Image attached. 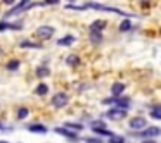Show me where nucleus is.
Here are the masks:
<instances>
[{"label": "nucleus", "mask_w": 161, "mask_h": 143, "mask_svg": "<svg viewBox=\"0 0 161 143\" xmlns=\"http://www.w3.org/2000/svg\"><path fill=\"white\" fill-rule=\"evenodd\" d=\"M2 2H4V4H7V5H12V4H14V0H2Z\"/></svg>", "instance_id": "29"}, {"label": "nucleus", "mask_w": 161, "mask_h": 143, "mask_svg": "<svg viewBox=\"0 0 161 143\" xmlns=\"http://www.w3.org/2000/svg\"><path fill=\"white\" fill-rule=\"evenodd\" d=\"M106 117L111 119V121H119V119H125L126 117V110L125 109H118V107H113L106 112Z\"/></svg>", "instance_id": "6"}, {"label": "nucleus", "mask_w": 161, "mask_h": 143, "mask_svg": "<svg viewBox=\"0 0 161 143\" xmlns=\"http://www.w3.org/2000/svg\"><path fill=\"white\" fill-rule=\"evenodd\" d=\"M128 29H132V23L126 19V21L121 23V26H119V31H128Z\"/></svg>", "instance_id": "25"}, {"label": "nucleus", "mask_w": 161, "mask_h": 143, "mask_svg": "<svg viewBox=\"0 0 161 143\" xmlns=\"http://www.w3.org/2000/svg\"><path fill=\"white\" fill-rule=\"evenodd\" d=\"M128 124H130V128H132V129H146L147 128V119H144V117H133Z\"/></svg>", "instance_id": "8"}, {"label": "nucleus", "mask_w": 161, "mask_h": 143, "mask_svg": "<svg viewBox=\"0 0 161 143\" xmlns=\"http://www.w3.org/2000/svg\"><path fill=\"white\" fill-rule=\"evenodd\" d=\"M83 9H95V11H101V12H114V14H121V16H125V18H130V16H132V14H128V12L119 11V9H116V7H108V5H101V4H95V2H87V4L83 5Z\"/></svg>", "instance_id": "1"}, {"label": "nucleus", "mask_w": 161, "mask_h": 143, "mask_svg": "<svg viewBox=\"0 0 161 143\" xmlns=\"http://www.w3.org/2000/svg\"><path fill=\"white\" fill-rule=\"evenodd\" d=\"M28 131L38 133V135H45V133H47V128H45L43 124H30V126H28Z\"/></svg>", "instance_id": "13"}, {"label": "nucleus", "mask_w": 161, "mask_h": 143, "mask_svg": "<svg viewBox=\"0 0 161 143\" xmlns=\"http://www.w3.org/2000/svg\"><path fill=\"white\" fill-rule=\"evenodd\" d=\"M35 93H36V95H40V97H43V95H47V93H49V86H47L45 83H40L38 86H36Z\"/></svg>", "instance_id": "20"}, {"label": "nucleus", "mask_w": 161, "mask_h": 143, "mask_svg": "<svg viewBox=\"0 0 161 143\" xmlns=\"http://www.w3.org/2000/svg\"><path fill=\"white\" fill-rule=\"evenodd\" d=\"M151 117L161 121V107H153L151 109Z\"/></svg>", "instance_id": "22"}, {"label": "nucleus", "mask_w": 161, "mask_h": 143, "mask_svg": "<svg viewBox=\"0 0 161 143\" xmlns=\"http://www.w3.org/2000/svg\"><path fill=\"white\" fill-rule=\"evenodd\" d=\"M0 129H4V126H2V122H0Z\"/></svg>", "instance_id": "33"}, {"label": "nucleus", "mask_w": 161, "mask_h": 143, "mask_svg": "<svg viewBox=\"0 0 161 143\" xmlns=\"http://www.w3.org/2000/svg\"><path fill=\"white\" fill-rule=\"evenodd\" d=\"M50 2H52V4H57V2H59V0H50Z\"/></svg>", "instance_id": "31"}, {"label": "nucleus", "mask_w": 161, "mask_h": 143, "mask_svg": "<svg viewBox=\"0 0 161 143\" xmlns=\"http://www.w3.org/2000/svg\"><path fill=\"white\" fill-rule=\"evenodd\" d=\"M68 102H69V97H68V93H64V91H59V93H56L52 97V105L56 109H63L68 105Z\"/></svg>", "instance_id": "5"}, {"label": "nucleus", "mask_w": 161, "mask_h": 143, "mask_svg": "<svg viewBox=\"0 0 161 143\" xmlns=\"http://www.w3.org/2000/svg\"><path fill=\"white\" fill-rule=\"evenodd\" d=\"M102 104L104 105L113 104L114 107H118V109H125V110H128L130 98H126V97H113V98H106V100H102Z\"/></svg>", "instance_id": "2"}, {"label": "nucleus", "mask_w": 161, "mask_h": 143, "mask_svg": "<svg viewBox=\"0 0 161 143\" xmlns=\"http://www.w3.org/2000/svg\"><path fill=\"white\" fill-rule=\"evenodd\" d=\"M0 143H9V141H4V140H0Z\"/></svg>", "instance_id": "32"}, {"label": "nucleus", "mask_w": 161, "mask_h": 143, "mask_svg": "<svg viewBox=\"0 0 161 143\" xmlns=\"http://www.w3.org/2000/svg\"><path fill=\"white\" fill-rule=\"evenodd\" d=\"M36 5H38V4H31V0H21V2L12 9V11H9L7 14H5V18L16 16V14H19V12H23V11H28V9H31V7H36Z\"/></svg>", "instance_id": "4"}, {"label": "nucleus", "mask_w": 161, "mask_h": 143, "mask_svg": "<svg viewBox=\"0 0 161 143\" xmlns=\"http://www.w3.org/2000/svg\"><path fill=\"white\" fill-rule=\"evenodd\" d=\"M123 91H125V84H123V83H114V84L111 86V93H113V97H121Z\"/></svg>", "instance_id": "10"}, {"label": "nucleus", "mask_w": 161, "mask_h": 143, "mask_svg": "<svg viewBox=\"0 0 161 143\" xmlns=\"http://www.w3.org/2000/svg\"><path fill=\"white\" fill-rule=\"evenodd\" d=\"M75 42H76V38H75L73 35H66L64 38H61L59 42H57V45H61V47H69V45H73Z\"/></svg>", "instance_id": "12"}, {"label": "nucleus", "mask_w": 161, "mask_h": 143, "mask_svg": "<svg viewBox=\"0 0 161 143\" xmlns=\"http://www.w3.org/2000/svg\"><path fill=\"white\" fill-rule=\"evenodd\" d=\"M19 66H21V64H19V60H16V59H14V60H9L5 67H7L9 71H18V69H19Z\"/></svg>", "instance_id": "21"}, {"label": "nucleus", "mask_w": 161, "mask_h": 143, "mask_svg": "<svg viewBox=\"0 0 161 143\" xmlns=\"http://www.w3.org/2000/svg\"><path fill=\"white\" fill-rule=\"evenodd\" d=\"M23 28V24L21 23H14V24H12V23H0V31H5V29H21Z\"/></svg>", "instance_id": "11"}, {"label": "nucleus", "mask_w": 161, "mask_h": 143, "mask_svg": "<svg viewBox=\"0 0 161 143\" xmlns=\"http://www.w3.org/2000/svg\"><path fill=\"white\" fill-rule=\"evenodd\" d=\"M66 64H68V66H71V67H76V66H80V57H78L76 54H71V55H68V59H66Z\"/></svg>", "instance_id": "15"}, {"label": "nucleus", "mask_w": 161, "mask_h": 143, "mask_svg": "<svg viewBox=\"0 0 161 143\" xmlns=\"http://www.w3.org/2000/svg\"><path fill=\"white\" fill-rule=\"evenodd\" d=\"M26 117H28V109H26V107H21V109L18 110V119H26Z\"/></svg>", "instance_id": "24"}, {"label": "nucleus", "mask_w": 161, "mask_h": 143, "mask_svg": "<svg viewBox=\"0 0 161 143\" xmlns=\"http://www.w3.org/2000/svg\"><path fill=\"white\" fill-rule=\"evenodd\" d=\"M64 128L66 129H69V131H81V129H83V124H80V122H64Z\"/></svg>", "instance_id": "16"}, {"label": "nucleus", "mask_w": 161, "mask_h": 143, "mask_svg": "<svg viewBox=\"0 0 161 143\" xmlns=\"http://www.w3.org/2000/svg\"><path fill=\"white\" fill-rule=\"evenodd\" d=\"M85 143H104V141H102L101 138H87Z\"/></svg>", "instance_id": "28"}, {"label": "nucleus", "mask_w": 161, "mask_h": 143, "mask_svg": "<svg viewBox=\"0 0 161 143\" xmlns=\"http://www.w3.org/2000/svg\"><path fill=\"white\" fill-rule=\"evenodd\" d=\"M90 126H92V129H97V128H106V122H104V121H94Z\"/></svg>", "instance_id": "27"}, {"label": "nucleus", "mask_w": 161, "mask_h": 143, "mask_svg": "<svg viewBox=\"0 0 161 143\" xmlns=\"http://www.w3.org/2000/svg\"><path fill=\"white\" fill-rule=\"evenodd\" d=\"M90 42L95 43V45L102 43V31H94V29H90Z\"/></svg>", "instance_id": "14"}, {"label": "nucleus", "mask_w": 161, "mask_h": 143, "mask_svg": "<svg viewBox=\"0 0 161 143\" xmlns=\"http://www.w3.org/2000/svg\"><path fill=\"white\" fill-rule=\"evenodd\" d=\"M36 36H38L40 40H49L50 36L54 35V28L52 26H40V28H36Z\"/></svg>", "instance_id": "7"}, {"label": "nucleus", "mask_w": 161, "mask_h": 143, "mask_svg": "<svg viewBox=\"0 0 161 143\" xmlns=\"http://www.w3.org/2000/svg\"><path fill=\"white\" fill-rule=\"evenodd\" d=\"M94 133L95 135H101V136H106V138H113L114 136V133L108 128H97V129H94Z\"/></svg>", "instance_id": "17"}, {"label": "nucleus", "mask_w": 161, "mask_h": 143, "mask_svg": "<svg viewBox=\"0 0 161 143\" xmlns=\"http://www.w3.org/2000/svg\"><path fill=\"white\" fill-rule=\"evenodd\" d=\"M56 133H57V135H61V136H66V138H69L71 141H76V140H78V135H76V133L69 131V129H66V128H56Z\"/></svg>", "instance_id": "9"}, {"label": "nucleus", "mask_w": 161, "mask_h": 143, "mask_svg": "<svg viewBox=\"0 0 161 143\" xmlns=\"http://www.w3.org/2000/svg\"><path fill=\"white\" fill-rule=\"evenodd\" d=\"M142 143H156V141H154V140H144Z\"/></svg>", "instance_id": "30"}, {"label": "nucleus", "mask_w": 161, "mask_h": 143, "mask_svg": "<svg viewBox=\"0 0 161 143\" xmlns=\"http://www.w3.org/2000/svg\"><path fill=\"white\" fill-rule=\"evenodd\" d=\"M161 135V128H158V126H147L144 131L137 133V138H144V140H154L156 136Z\"/></svg>", "instance_id": "3"}, {"label": "nucleus", "mask_w": 161, "mask_h": 143, "mask_svg": "<svg viewBox=\"0 0 161 143\" xmlns=\"http://www.w3.org/2000/svg\"><path fill=\"white\" fill-rule=\"evenodd\" d=\"M109 143H125V138H123V136L114 135L113 138H109Z\"/></svg>", "instance_id": "26"}, {"label": "nucleus", "mask_w": 161, "mask_h": 143, "mask_svg": "<svg viewBox=\"0 0 161 143\" xmlns=\"http://www.w3.org/2000/svg\"><path fill=\"white\" fill-rule=\"evenodd\" d=\"M19 47H23V49H40V45L31 43V42H21V43H19Z\"/></svg>", "instance_id": "23"}, {"label": "nucleus", "mask_w": 161, "mask_h": 143, "mask_svg": "<svg viewBox=\"0 0 161 143\" xmlns=\"http://www.w3.org/2000/svg\"><path fill=\"white\" fill-rule=\"evenodd\" d=\"M104 28H106V21H102V19H97L90 24V29H94V31H102Z\"/></svg>", "instance_id": "18"}, {"label": "nucleus", "mask_w": 161, "mask_h": 143, "mask_svg": "<svg viewBox=\"0 0 161 143\" xmlns=\"http://www.w3.org/2000/svg\"><path fill=\"white\" fill-rule=\"evenodd\" d=\"M49 74H50V69L47 66L36 67V76H38V78H45V76H49Z\"/></svg>", "instance_id": "19"}]
</instances>
